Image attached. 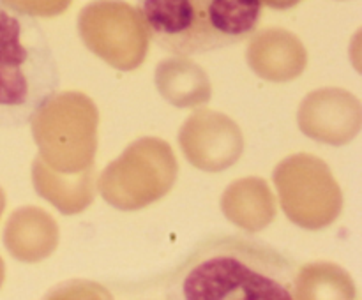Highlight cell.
<instances>
[{"mask_svg": "<svg viewBox=\"0 0 362 300\" xmlns=\"http://www.w3.org/2000/svg\"><path fill=\"white\" fill-rule=\"evenodd\" d=\"M221 210L232 224L247 233H258L276 219V200L265 180L247 176L226 187Z\"/></svg>", "mask_w": 362, "mask_h": 300, "instance_id": "12", "label": "cell"}, {"mask_svg": "<svg viewBox=\"0 0 362 300\" xmlns=\"http://www.w3.org/2000/svg\"><path fill=\"white\" fill-rule=\"evenodd\" d=\"M274 184L286 217L300 228H327L341 214V189L331 168L317 155L283 159L274 169Z\"/></svg>", "mask_w": 362, "mask_h": 300, "instance_id": "6", "label": "cell"}, {"mask_svg": "<svg viewBox=\"0 0 362 300\" xmlns=\"http://www.w3.org/2000/svg\"><path fill=\"white\" fill-rule=\"evenodd\" d=\"M299 263L253 236L205 239L166 275V299L292 300Z\"/></svg>", "mask_w": 362, "mask_h": 300, "instance_id": "1", "label": "cell"}, {"mask_svg": "<svg viewBox=\"0 0 362 300\" xmlns=\"http://www.w3.org/2000/svg\"><path fill=\"white\" fill-rule=\"evenodd\" d=\"M32 182L45 200L66 215L80 214L94 201V166L83 172L57 175L41 157L32 162Z\"/></svg>", "mask_w": 362, "mask_h": 300, "instance_id": "13", "label": "cell"}, {"mask_svg": "<svg viewBox=\"0 0 362 300\" xmlns=\"http://www.w3.org/2000/svg\"><path fill=\"white\" fill-rule=\"evenodd\" d=\"M78 30L94 55L119 71L136 69L147 56L151 35L140 13L126 2L88 4L78 18Z\"/></svg>", "mask_w": 362, "mask_h": 300, "instance_id": "7", "label": "cell"}, {"mask_svg": "<svg viewBox=\"0 0 362 300\" xmlns=\"http://www.w3.org/2000/svg\"><path fill=\"white\" fill-rule=\"evenodd\" d=\"M28 16H55L64 13L71 0H0Z\"/></svg>", "mask_w": 362, "mask_h": 300, "instance_id": "16", "label": "cell"}, {"mask_svg": "<svg viewBox=\"0 0 362 300\" xmlns=\"http://www.w3.org/2000/svg\"><path fill=\"white\" fill-rule=\"evenodd\" d=\"M297 122L311 140L327 145H346L361 131V101L343 88H320L303 99Z\"/></svg>", "mask_w": 362, "mask_h": 300, "instance_id": "9", "label": "cell"}, {"mask_svg": "<svg viewBox=\"0 0 362 300\" xmlns=\"http://www.w3.org/2000/svg\"><path fill=\"white\" fill-rule=\"evenodd\" d=\"M179 143L187 161L204 172H223L235 164L244 150L239 126L212 109H198L179 131Z\"/></svg>", "mask_w": 362, "mask_h": 300, "instance_id": "8", "label": "cell"}, {"mask_svg": "<svg viewBox=\"0 0 362 300\" xmlns=\"http://www.w3.org/2000/svg\"><path fill=\"white\" fill-rule=\"evenodd\" d=\"M148 35L173 55H202L250 37L260 0H138Z\"/></svg>", "mask_w": 362, "mask_h": 300, "instance_id": "2", "label": "cell"}, {"mask_svg": "<svg viewBox=\"0 0 362 300\" xmlns=\"http://www.w3.org/2000/svg\"><path fill=\"white\" fill-rule=\"evenodd\" d=\"M59 87V64L41 25L0 2V127L28 124Z\"/></svg>", "mask_w": 362, "mask_h": 300, "instance_id": "3", "label": "cell"}, {"mask_svg": "<svg viewBox=\"0 0 362 300\" xmlns=\"http://www.w3.org/2000/svg\"><path fill=\"white\" fill-rule=\"evenodd\" d=\"M246 60L251 69L272 83L296 80L308 66V52L296 34L283 28H267L247 44Z\"/></svg>", "mask_w": 362, "mask_h": 300, "instance_id": "10", "label": "cell"}, {"mask_svg": "<svg viewBox=\"0 0 362 300\" xmlns=\"http://www.w3.org/2000/svg\"><path fill=\"white\" fill-rule=\"evenodd\" d=\"M4 244L16 260L35 263L48 258L57 249L59 226L55 219L41 208H18L7 219Z\"/></svg>", "mask_w": 362, "mask_h": 300, "instance_id": "11", "label": "cell"}, {"mask_svg": "<svg viewBox=\"0 0 362 300\" xmlns=\"http://www.w3.org/2000/svg\"><path fill=\"white\" fill-rule=\"evenodd\" d=\"M4 274H6V270H4V261L2 258H0V286H2L4 282Z\"/></svg>", "mask_w": 362, "mask_h": 300, "instance_id": "19", "label": "cell"}, {"mask_svg": "<svg viewBox=\"0 0 362 300\" xmlns=\"http://www.w3.org/2000/svg\"><path fill=\"white\" fill-rule=\"evenodd\" d=\"M260 2L267 4L269 7H274V9H288V7L297 6L300 0H260Z\"/></svg>", "mask_w": 362, "mask_h": 300, "instance_id": "17", "label": "cell"}, {"mask_svg": "<svg viewBox=\"0 0 362 300\" xmlns=\"http://www.w3.org/2000/svg\"><path fill=\"white\" fill-rule=\"evenodd\" d=\"M4 207H6V194H4L2 187H0V215H2Z\"/></svg>", "mask_w": 362, "mask_h": 300, "instance_id": "18", "label": "cell"}, {"mask_svg": "<svg viewBox=\"0 0 362 300\" xmlns=\"http://www.w3.org/2000/svg\"><path fill=\"white\" fill-rule=\"evenodd\" d=\"M156 87L163 99L177 108L205 104L212 94L207 73L184 55L159 62L156 69Z\"/></svg>", "mask_w": 362, "mask_h": 300, "instance_id": "14", "label": "cell"}, {"mask_svg": "<svg viewBox=\"0 0 362 300\" xmlns=\"http://www.w3.org/2000/svg\"><path fill=\"white\" fill-rule=\"evenodd\" d=\"M296 299H356V284L338 265L310 263L297 272Z\"/></svg>", "mask_w": 362, "mask_h": 300, "instance_id": "15", "label": "cell"}, {"mask_svg": "<svg viewBox=\"0 0 362 300\" xmlns=\"http://www.w3.org/2000/svg\"><path fill=\"white\" fill-rule=\"evenodd\" d=\"M179 175L175 154L165 140L145 136L133 141L99 176L103 200L117 210H140L161 200Z\"/></svg>", "mask_w": 362, "mask_h": 300, "instance_id": "5", "label": "cell"}, {"mask_svg": "<svg viewBox=\"0 0 362 300\" xmlns=\"http://www.w3.org/2000/svg\"><path fill=\"white\" fill-rule=\"evenodd\" d=\"M98 108L81 92H55L28 120L39 157L60 173L94 166L98 148Z\"/></svg>", "mask_w": 362, "mask_h": 300, "instance_id": "4", "label": "cell"}]
</instances>
